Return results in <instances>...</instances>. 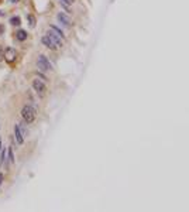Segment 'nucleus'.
Returning a JSON list of instances; mask_svg holds the SVG:
<instances>
[{
	"instance_id": "nucleus-1",
	"label": "nucleus",
	"mask_w": 189,
	"mask_h": 212,
	"mask_svg": "<svg viewBox=\"0 0 189 212\" xmlns=\"http://www.w3.org/2000/svg\"><path fill=\"white\" fill-rule=\"evenodd\" d=\"M21 116H23V119L27 123L34 122V119H35V110H34V107L30 105L24 106L23 110H21Z\"/></svg>"
},
{
	"instance_id": "nucleus-2",
	"label": "nucleus",
	"mask_w": 189,
	"mask_h": 212,
	"mask_svg": "<svg viewBox=\"0 0 189 212\" xmlns=\"http://www.w3.org/2000/svg\"><path fill=\"white\" fill-rule=\"evenodd\" d=\"M37 65L41 71H44V72H47V71H51L52 69V65L49 64V61H48V58L45 55H39L38 57V61H37Z\"/></svg>"
},
{
	"instance_id": "nucleus-3",
	"label": "nucleus",
	"mask_w": 189,
	"mask_h": 212,
	"mask_svg": "<svg viewBox=\"0 0 189 212\" xmlns=\"http://www.w3.org/2000/svg\"><path fill=\"white\" fill-rule=\"evenodd\" d=\"M47 37H48V38H49L51 41H52L54 44H55L56 48L62 47V37H61V35H58V34H56L54 30H51V28H49V33L47 34Z\"/></svg>"
},
{
	"instance_id": "nucleus-4",
	"label": "nucleus",
	"mask_w": 189,
	"mask_h": 212,
	"mask_svg": "<svg viewBox=\"0 0 189 212\" xmlns=\"http://www.w3.org/2000/svg\"><path fill=\"white\" fill-rule=\"evenodd\" d=\"M32 88L35 89V92H38L39 95H44V92H45V83L41 81V79H34V81H32Z\"/></svg>"
},
{
	"instance_id": "nucleus-5",
	"label": "nucleus",
	"mask_w": 189,
	"mask_h": 212,
	"mask_svg": "<svg viewBox=\"0 0 189 212\" xmlns=\"http://www.w3.org/2000/svg\"><path fill=\"white\" fill-rule=\"evenodd\" d=\"M14 134H16L17 144H23L24 134H23V131H21V126H20V124H16V127H14Z\"/></svg>"
},
{
	"instance_id": "nucleus-6",
	"label": "nucleus",
	"mask_w": 189,
	"mask_h": 212,
	"mask_svg": "<svg viewBox=\"0 0 189 212\" xmlns=\"http://www.w3.org/2000/svg\"><path fill=\"white\" fill-rule=\"evenodd\" d=\"M4 58H6V61H7V62H13V61L17 58L16 49L7 48V49H6V54H4Z\"/></svg>"
},
{
	"instance_id": "nucleus-7",
	"label": "nucleus",
	"mask_w": 189,
	"mask_h": 212,
	"mask_svg": "<svg viewBox=\"0 0 189 212\" xmlns=\"http://www.w3.org/2000/svg\"><path fill=\"white\" fill-rule=\"evenodd\" d=\"M56 18H58V21L61 23V24H63V25H71V18L66 16L65 13H58V16H56Z\"/></svg>"
},
{
	"instance_id": "nucleus-8",
	"label": "nucleus",
	"mask_w": 189,
	"mask_h": 212,
	"mask_svg": "<svg viewBox=\"0 0 189 212\" xmlns=\"http://www.w3.org/2000/svg\"><path fill=\"white\" fill-rule=\"evenodd\" d=\"M41 41H42V44H44L45 47H48L49 49H56V45L51 40H49V38H48L47 35H44V37L41 38Z\"/></svg>"
},
{
	"instance_id": "nucleus-9",
	"label": "nucleus",
	"mask_w": 189,
	"mask_h": 212,
	"mask_svg": "<svg viewBox=\"0 0 189 212\" xmlns=\"http://www.w3.org/2000/svg\"><path fill=\"white\" fill-rule=\"evenodd\" d=\"M16 37H17V40L18 41L27 40V31H25V30H18L16 33Z\"/></svg>"
},
{
	"instance_id": "nucleus-10",
	"label": "nucleus",
	"mask_w": 189,
	"mask_h": 212,
	"mask_svg": "<svg viewBox=\"0 0 189 212\" xmlns=\"http://www.w3.org/2000/svg\"><path fill=\"white\" fill-rule=\"evenodd\" d=\"M7 153H8V161L13 163V161H14V154H13V148H11V147H8Z\"/></svg>"
},
{
	"instance_id": "nucleus-11",
	"label": "nucleus",
	"mask_w": 189,
	"mask_h": 212,
	"mask_svg": "<svg viewBox=\"0 0 189 212\" xmlns=\"http://www.w3.org/2000/svg\"><path fill=\"white\" fill-rule=\"evenodd\" d=\"M49 28H51V30H54V31H55V33L58 34V35H61V37L63 38V33L61 31V30H59V28H58V27H55V25H51Z\"/></svg>"
},
{
	"instance_id": "nucleus-12",
	"label": "nucleus",
	"mask_w": 189,
	"mask_h": 212,
	"mask_svg": "<svg viewBox=\"0 0 189 212\" xmlns=\"http://www.w3.org/2000/svg\"><path fill=\"white\" fill-rule=\"evenodd\" d=\"M10 23L13 25H18L20 24V18H18V17H11V18H10Z\"/></svg>"
},
{
	"instance_id": "nucleus-13",
	"label": "nucleus",
	"mask_w": 189,
	"mask_h": 212,
	"mask_svg": "<svg viewBox=\"0 0 189 212\" xmlns=\"http://www.w3.org/2000/svg\"><path fill=\"white\" fill-rule=\"evenodd\" d=\"M28 25H31V27L35 25V18H34L32 16H28Z\"/></svg>"
},
{
	"instance_id": "nucleus-14",
	"label": "nucleus",
	"mask_w": 189,
	"mask_h": 212,
	"mask_svg": "<svg viewBox=\"0 0 189 212\" xmlns=\"http://www.w3.org/2000/svg\"><path fill=\"white\" fill-rule=\"evenodd\" d=\"M63 4H66V6H71L72 3H73V0H61Z\"/></svg>"
},
{
	"instance_id": "nucleus-15",
	"label": "nucleus",
	"mask_w": 189,
	"mask_h": 212,
	"mask_svg": "<svg viewBox=\"0 0 189 212\" xmlns=\"http://www.w3.org/2000/svg\"><path fill=\"white\" fill-rule=\"evenodd\" d=\"M3 33H4V25H3V24H0V35H1Z\"/></svg>"
},
{
	"instance_id": "nucleus-16",
	"label": "nucleus",
	"mask_w": 189,
	"mask_h": 212,
	"mask_svg": "<svg viewBox=\"0 0 189 212\" xmlns=\"http://www.w3.org/2000/svg\"><path fill=\"white\" fill-rule=\"evenodd\" d=\"M1 179H3V177H1V174H0V185H1Z\"/></svg>"
},
{
	"instance_id": "nucleus-17",
	"label": "nucleus",
	"mask_w": 189,
	"mask_h": 212,
	"mask_svg": "<svg viewBox=\"0 0 189 212\" xmlns=\"http://www.w3.org/2000/svg\"><path fill=\"white\" fill-rule=\"evenodd\" d=\"M8 1H10V3H16V0H8Z\"/></svg>"
},
{
	"instance_id": "nucleus-18",
	"label": "nucleus",
	"mask_w": 189,
	"mask_h": 212,
	"mask_svg": "<svg viewBox=\"0 0 189 212\" xmlns=\"http://www.w3.org/2000/svg\"><path fill=\"white\" fill-rule=\"evenodd\" d=\"M0 150H1V139H0Z\"/></svg>"
}]
</instances>
